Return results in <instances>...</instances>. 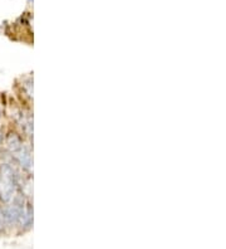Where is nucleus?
Here are the masks:
<instances>
[{"label":"nucleus","mask_w":226,"mask_h":249,"mask_svg":"<svg viewBox=\"0 0 226 249\" xmlns=\"http://www.w3.org/2000/svg\"><path fill=\"white\" fill-rule=\"evenodd\" d=\"M6 143H8V149L10 150V152H13L18 149L19 146H20L23 142H21L20 139H19L17 135L10 134L9 136H8V139H6Z\"/></svg>","instance_id":"nucleus-3"},{"label":"nucleus","mask_w":226,"mask_h":249,"mask_svg":"<svg viewBox=\"0 0 226 249\" xmlns=\"http://www.w3.org/2000/svg\"><path fill=\"white\" fill-rule=\"evenodd\" d=\"M1 142H3V132L0 131V145H1Z\"/></svg>","instance_id":"nucleus-4"},{"label":"nucleus","mask_w":226,"mask_h":249,"mask_svg":"<svg viewBox=\"0 0 226 249\" xmlns=\"http://www.w3.org/2000/svg\"><path fill=\"white\" fill-rule=\"evenodd\" d=\"M19 184L18 175L10 165L0 166V199L4 201L12 200Z\"/></svg>","instance_id":"nucleus-1"},{"label":"nucleus","mask_w":226,"mask_h":249,"mask_svg":"<svg viewBox=\"0 0 226 249\" xmlns=\"http://www.w3.org/2000/svg\"><path fill=\"white\" fill-rule=\"evenodd\" d=\"M12 155L14 156V159L19 162L21 167H24L27 170H29L33 164V160H32V155H30V151L27 146L21 143L18 149L12 152Z\"/></svg>","instance_id":"nucleus-2"},{"label":"nucleus","mask_w":226,"mask_h":249,"mask_svg":"<svg viewBox=\"0 0 226 249\" xmlns=\"http://www.w3.org/2000/svg\"><path fill=\"white\" fill-rule=\"evenodd\" d=\"M1 220H3V214H1V210H0V225H1Z\"/></svg>","instance_id":"nucleus-5"}]
</instances>
